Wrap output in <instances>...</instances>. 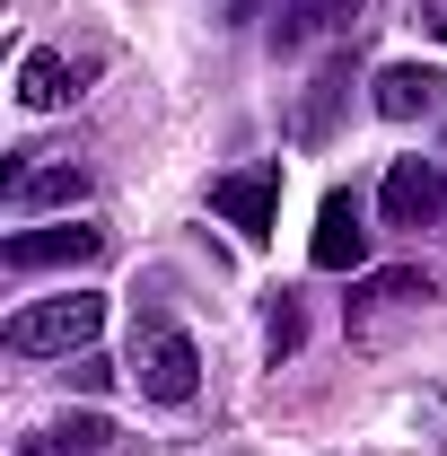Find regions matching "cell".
Wrapping results in <instances>:
<instances>
[{"label": "cell", "mask_w": 447, "mask_h": 456, "mask_svg": "<svg viewBox=\"0 0 447 456\" xmlns=\"http://www.w3.org/2000/svg\"><path fill=\"white\" fill-rule=\"evenodd\" d=\"M334 27H360V0H280V45L334 36Z\"/></svg>", "instance_id": "10"}, {"label": "cell", "mask_w": 447, "mask_h": 456, "mask_svg": "<svg viewBox=\"0 0 447 456\" xmlns=\"http://www.w3.org/2000/svg\"><path fill=\"white\" fill-rule=\"evenodd\" d=\"M360 298L369 307H412V298H439V289H430V273H369Z\"/></svg>", "instance_id": "11"}, {"label": "cell", "mask_w": 447, "mask_h": 456, "mask_svg": "<svg viewBox=\"0 0 447 456\" xmlns=\"http://www.w3.org/2000/svg\"><path fill=\"white\" fill-rule=\"evenodd\" d=\"M61 448H79V456H88V448H106V421H97V412H79V421L61 430Z\"/></svg>", "instance_id": "13"}, {"label": "cell", "mask_w": 447, "mask_h": 456, "mask_svg": "<svg viewBox=\"0 0 447 456\" xmlns=\"http://www.w3.org/2000/svg\"><path fill=\"white\" fill-rule=\"evenodd\" d=\"M378 202H386L394 228H430V220H447V167H439V159H394L386 184H378Z\"/></svg>", "instance_id": "5"}, {"label": "cell", "mask_w": 447, "mask_h": 456, "mask_svg": "<svg viewBox=\"0 0 447 456\" xmlns=\"http://www.w3.org/2000/svg\"><path fill=\"white\" fill-rule=\"evenodd\" d=\"M430 97H439V79H430V70H412V61L378 70V114H386V123H412Z\"/></svg>", "instance_id": "9"}, {"label": "cell", "mask_w": 447, "mask_h": 456, "mask_svg": "<svg viewBox=\"0 0 447 456\" xmlns=\"http://www.w3.org/2000/svg\"><path fill=\"white\" fill-rule=\"evenodd\" d=\"M97 325H106V298H97V289L36 298V307L9 316V351H27V360H79V351L97 342Z\"/></svg>", "instance_id": "1"}, {"label": "cell", "mask_w": 447, "mask_h": 456, "mask_svg": "<svg viewBox=\"0 0 447 456\" xmlns=\"http://www.w3.org/2000/svg\"><path fill=\"white\" fill-rule=\"evenodd\" d=\"M264 342H272V360H289V351L307 342V316H298V298H289V289H280L272 316H264Z\"/></svg>", "instance_id": "12"}, {"label": "cell", "mask_w": 447, "mask_h": 456, "mask_svg": "<svg viewBox=\"0 0 447 456\" xmlns=\"http://www.w3.org/2000/svg\"><path fill=\"white\" fill-rule=\"evenodd\" d=\"M79 193H88V175L70 167V159H36V150H27V159L9 167V211H70Z\"/></svg>", "instance_id": "6"}, {"label": "cell", "mask_w": 447, "mask_h": 456, "mask_svg": "<svg viewBox=\"0 0 447 456\" xmlns=\"http://www.w3.org/2000/svg\"><path fill=\"white\" fill-rule=\"evenodd\" d=\"M360 255H369L360 202H351V193H325V211H316V237H307V264H316V273H351Z\"/></svg>", "instance_id": "7"}, {"label": "cell", "mask_w": 447, "mask_h": 456, "mask_svg": "<svg viewBox=\"0 0 447 456\" xmlns=\"http://www.w3.org/2000/svg\"><path fill=\"white\" fill-rule=\"evenodd\" d=\"M70 97H79V70L61 53H27L18 61V106L27 114H53V106H70Z\"/></svg>", "instance_id": "8"}, {"label": "cell", "mask_w": 447, "mask_h": 456, "mask_svg": "<svg viewBox=\"0 0 447 456\" xmlns=\"http://www.w3.org/2000/svg\"><path fill=\"white\" fill-rule=\"evenodd\" d=\"M132 378H141L150 403H193V387H202V351L175 334V325H158V334H141V351H132Z\"/></svg>", "instance_id": "3"}, {"label": "cell", "mask_w": 447, "mask_h": 456, "mask_svg": "<svg viewBox=\"0 0 447 456\" xmlns=\"http://www.w3.org/2000/svg\"><path fill=\"white\" fill-rule=\"evenodd\" d=\"M228 18H255V0H228Z\"/></svg>", "instance_id": "15"}, {"label": "cell", "mask_w": 447, "mask_h": 456, "mask_svg": "<svg viewBox=\"0 0 447 456\" xmlns=\"http://www.w3.org/2000/svg\"><path fill=\"white\" fill-rule=\"evenodd\" d=\"M9 273H61V264H97L106 255V228L97 220H53V228H18L9 246Z\"/></svg>", "instance_id": "4"}, {"label": "cell", "mask_w": 447, "mask_h": 456, "mask_svg": "<svg viewBox=\"0 0 447 456\" xmlns=\"http://www.w3.org/2000/svg\"><path fill=\"white\" fill-rule=\"evenodd\" d=\"M211 211H220V220L246 237V246H264V237H272V220H280V159L220 175V184H211Z\"/></svg>", "instance_id": "2"}, {"label": "cell", "mask_w": 447, "mask_h": 456, "mask_svg": "<svg viewBox=\"0 0 447 456\" xmlns=\"http://www.w3.org/2000/svg\"><path fill=\"white\" fill-rule=\"evenodd\" d=\"M18 456H70V448H61V439H27Z\"/></svg>", "instance_id": "14"}, {"label": "cell", "mask_w": 447, "mask_h": 456, "mask_svg": "<svg viewBox=\"0 0 447 456\" xmlns=\"http://www.w3.org/2000/svg\"><path fill=\"white\" fill-rule=\"evenodd\" d=\"M430 27H439V45H447V18H430Z\"/></svg>", "instance_id": "16"}]
</instances>
